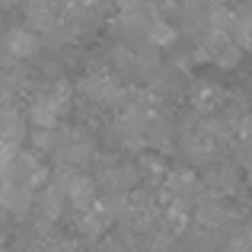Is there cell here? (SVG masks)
Listing matches in <instances>:
<instances>
[{"label":"cell","mask_w":252,"mask_h":252,"mask_svg":"<svg viewBox=\"0 0 252 252\" xmlns=\"http://www.w3.org/2000/svg\"><path fill=\"white\" fill-rule=\"evenodd\" d=\"M70 96H74V86L67 80L48 86V90H42L35 99H32L29 105V118L32 125H35V131H51L58 125V118H61V112L70 105Z\"/></svg>","instance_id":"obj_1"},{"label":"cell","mask_w":252,"mask_h":252,"mask_svg":"<svg viewBox=\"0 0 252 252\" xmlns=\"http://www.w3.org/2000/svg\"><path fill=\"white\" fill-rule=\"evenodd\" d=\"M80 90L93 99V102H102V105H109V102H122V99L128 96L122 83L112 80V77H102V74H90V77H83V80H80Z\"/></svg>","instance_id":"obj_2"},{"label":"cell","mask_w":252,"mask_h":252,"mask_svg":"<svg viewBox=\"0 0 252 252\" xmlns=\"http://www.w3.org/2000/svg\"><path fill=\"white\" fill-rule=\"evenodd\" d=\"M3 48L13 58H32L38 51V35L29 29H6L3 32Z\"/></svg>","instance_id":"obj_3"},{"label":"cell","mask_w":252,"mask_h":252,"mask_svg":"<svg viewBox=\"0 0 252 252\" xmlns=\"http://www.w3.org/2000/svg\"><path fill=\"white\" fill-rule=\"evenodd\" d=\"M67 201L74 204L80 214H86V211L96 204V185L83 176H70L67 179Z\"/></svg>","instance_id":"obj_4"},{"label":"cell","mask_w":252,"mask_h":252,"mask_svg":"<svg viewBox=\"0 0 252 252\" xmlns=\"http://www.w3.org/2000/svg\"><path fill=\"white\" fill-rule=\"evenodd\" d=\"M233 42L240 48L252 51V6L243 3L233 10Z\"/></svg>","instance_id":"obj_5"},{"label":"cell","mask_w":252,"mask_h":252,"mask_svg":"<svg viewBox=\"0 0 252 252\" xmlns=\"http://www.w3.org/2000/svg\"><path fill=\"white\" fill-rule=\"evenodd\" d=\"M105 182H109V189H115V191H125V189H131V182H134V172H131L128 166L109 169V172H105Z\"/></svg>","instance_id":"obj_6"},{"label":"cell","mask_w":252,"mask_h":252,"mask_svg":"<svg viewBox=\"0 0 252 252\" xmlns=\"http://www.w3.org/2000/svg\"><path fill=\"white\" fill-rule=\"evenodd\" d=\"M220 96V90H214V86H195V93H191V102L198 105V109H211V99Z\"/></svg>","instance_id":"obj_7"},{"label":"cell","mask_w":252,"mask_h":252,"mask_svg":"<svg viewBox=\"0 0 252 252\" xmlns=\"http://www.w3.org/2000/svg\"><path fill=\"white\" fill-rule=\"evenodd\" d=\"M227 252H252V230H246V233L236 236V240L227 246Z\"/></svg>","instance_id":"obj_8"},{"label":"cell","mask_w":252,"mask_h":252,"mask_svg":"<svg viewBox=\"0 0 252 252\" xmlns=\"http://www.w3.org/2000/svg\"><path fill=\"white\" fill-rule=\"evenodd\" d=\"M243 163H246L249 179H252V141H243Z\"/></svg>","instance_id":"obj_9"},{"label":"cell","mask_w":252,"mask_h":252,"mask_svg":"<svg viewBox=\"0 0 252 252\" xmlns=\"http://www.w3.org/2000/svg\"><path fill=\"white\" fill-rule=\"evenodd\" d=\"M0 249H3V233H0Z\"/></svg>","instance_id":"obj_10"}]
</instances>
